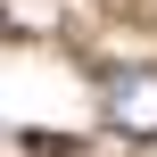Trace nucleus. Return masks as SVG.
Wrapping results in <instances>:
<instances>
[{
    "label": "nucleus",
    "instance_id": "nucleus-1",
    "mask_svg": "<svg viewBox=\"0 0 157 157\" xmlns=\"http://www.w3.org/2000/svg\"><path fill=\"white\" fill-rule=\"evenodd\" d=\"M108 124L124 141H157V66H116L108 75Z\"/></svg>",
    "mask_w": 157,
    "mask_h": 157
}]
</instances>
